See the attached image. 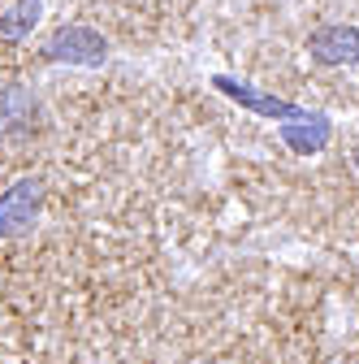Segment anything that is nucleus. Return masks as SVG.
I'll list each match as a JSON object with an SVG mask.
<instances>
[{"instance_id":"20e7f679","label":"nucleus","mask_w":359,"mask_h":364,"mask_svg":"<svg viewBox=\"0 0 359 364\" xmlns=\"http://www.w3.org/2000/svg\"><path fill=\"white\" fill-rule=\"evenodd\" d=\"M311 57L325 61V65H346L359 57V31L350 26H325L311 35Z\"/></svg>"},{"instance_id":"423d86ee","label":"nucleus","mask_w":359,"mask_h":364,"mask_svg":"<svg viewBox=\"0 0 359 364\" xmlns=\"http://www.w3.org/2000/svg\"><path fill=\"white\" fill-rule=\"evenodd\" d=\"M216 87L226 91L230 100H238V105H247V109H255V113H273V117H294V109H290L286 100L260 96V91H255V87H247V82H234V78H216Z\"/></svg>"},{"instance_id":"0eeeda50","label":"nucleus","mask_w":359,"mask_h":364,"mask_svg":"<svg viewBox=\"0 0 359 364\" xmlns=\"http://www.w3.org/2000/svg\"><path fill=\"white\" fill-rule=\"evenodd\" d=\"M39 14H43V5H39V0H18V5H9L5 14H0V39H5V43H18V39H26V35L35 31Z\"/></svg>"},{"instance_id":"7ed1b4c3","label":"nucleus","mask_w":359,"mask_h":364,"mask_svg":"<svg viewBox=\"0 0 359 364\" xmlns=\"http://www.w3.org/2000/svg\"><path fill=\"white\" fill-rule=\"evenodd\" d=\"M39 122V105L26 87H0V134L5 139H18V134H31Z\"/></svg>"},{"instance_id":"6e6552de","label":"nucleus","mask_w":359,"mask_h":364,"mask_svg":"<svg viewBox=\"0 0 359 364\" xmlns=\"http://www.w3.org/2000/svg\"><path fill=\"white\" fill-rule=\"evenodd\" d=\"M355 161H359V152H355Z\"/></svg>"},{"instance_id":"39448f33","label":"nucleus","mask_w":359,"mask_h":364,"mask_svg":"<svg viewBox=\"0 0 359 364\" xmlns=\"http://www.w3.org/2000/svg\"><path fill=\"white\" fill-rule=\"evenodd\" d=\"M282 134H286L290 148H299V152H316V148L329 144V117H321V113L299 117V113H294V117L282 126Z\"/></svg>"},{"instance_id":"f257e3e1","label":"nucleus","mask_w":359,"mask_h":364,"mask_svg":"<svg viewBox=\"0 0 359 364\" xmlns=\"http://www.w3.org/2000/svg\"><path fill=\"white\" fill-rule=\"evenodd\" d=\"M43 213V182L39 178H18L13 187L0 196V239L31 235Z\"/></svg>"},{"instance_id":"f03ea898","label":"nucleus","mask_w":359,"mask_h":364,"mask_svg":"<svg viewBox=\"0 0 359 364\" xmlns=\"http://www.w3.org/2000/svg\"><path fill=\"white\" fill-rule=\"evenodd\" d=\"M48 57L53 61H70V65H100L109 57V43L92 26H61L48 39Z\"/></svg>"}]
</instances>
